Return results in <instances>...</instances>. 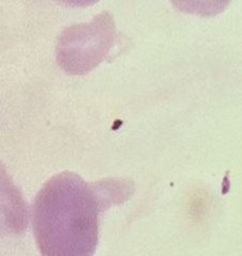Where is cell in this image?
Listing matches in <instances>:
<instances>
[{"label": "cell", "mask_w": 242, "mask_h": 256, "mask_svg": "<svg viewBox=\"0 0 242 256\" xmlns=\"http://www.w3.org/2000/svg\"><path fill=\"white\" fill-rule=\"evenodd\" d=\"M121 182H86L72 172L50 179L32 206V226L42 256H94L99 242V216L126 196Z\"/></svg>", "instance_id": "cell-1"}, {"label": "cell", "mask_w": 242, "mask_h": 256, "mask_svg": "<svg viewBox=\"0 0 242 256\" xmlns=\"http://www.w3.org/2000/svg\"><path fill=\"white\" fill-rule=\"evenodd\" d=\"M116 40L114 16L108 11H103L92 22L64 30L56 45L57 64L69 75H86L108 58Z\"/></svg>", "instance_id": "cell-2"}, {"label": "cell", "mask_w": 242, "mask_h": 256, "mask_svg": "<svg viewBox=\"0 0 242 256\" xmlns=\"http://www.w3.org/2000/svg\"><path fill=\"white\" fill-rule=\"evenodd\" d=\"M176 10L200 18H214L226 10L232 0H170Z\"/></svg>", "instance_id": "cell-3"}, {"label": "cell", "mask_w": 242, "mask_h": 256, "mask_svg": "<svg viewBox=\"0 0 242 256\" xmlns=\"http://www.w3.org/2000/svg\"><path fill=\"white\" fill-rule=\"evenodd\" d=\"M60 2H62L64 4L68 6H73V8H85L92 6L96 4L100 0H59Z\"/></svg>", "instance_id": "cell-4"}]
</instances>
